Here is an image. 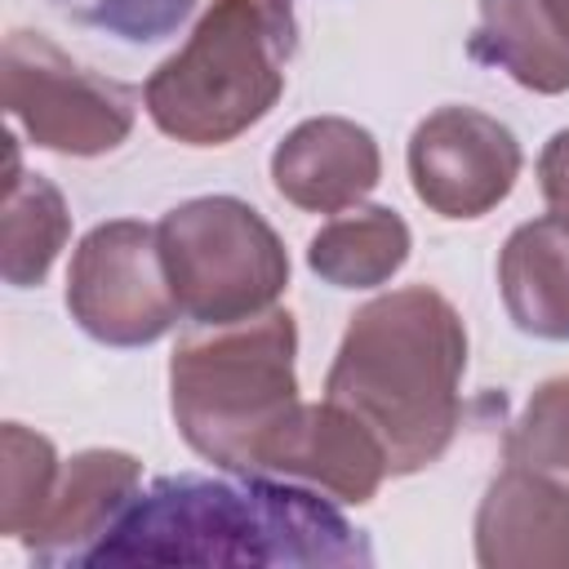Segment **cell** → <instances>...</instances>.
Listing matches in <instances>:
<instances>
[{
	"instance_id": "cell-4",
	"label": "cell",
	"mask_w": 569,
	"mask_h": 569,
	"mask_svg": "<svg viewBox=\"0 0 569 569\" xmlns=\"http://www.w3.org/2000/svg\"><path fill=\"white\" fill-rule=\"evenodd\" d=\"M298 329L289 311L222 325V333L178 342L169 360V405L182 440L222 471H258L271 431L298 400Z\"/></svg>"
},
{
	"instance_id": "cell-13",
	"label": "cell",
	"mask_w": 569,
	"mask_h": 569,
	"mask_svg": "<svg viewBox=\"0 0 569 569\" xmlns=\"http://www.w3.org/2000/svg\"><path fill=\"white\" fill-rule=\"evenodd\" d=\"M498 284L516 329L533 338H569V222L547 213L516 227L498 258Z\"/></svg>"
},
{
	"instance_id": "cell-20",
	"label": "cell",
	"mask_w": 569,
	"mask_h": 569,
	"mask_svg": "<svg viewBox=\"0 0 569 569\" xmlns=\"http://www.w3.org/2000/svg\"><path fill=\"white\" fill-rule=\"evenodd\" d=\"M538 182H542V200L556 218L569 222V129L551 133V142L538 156Z\"/></svg>"
},
{
	"instance_id": "cell-6",
	"label": "cell",
	"mask_w": 569,
	"mask_h": 569,
	"mask_svg": "<svg viewBox=\"0 0 569 569\" xmlns=\"http://www.w3.org/2000/svg\"><path fill=\"white\" fill-rule=\"evenodd\" d=\"M4 111L44 151L102 156L133 129V89L80 67L40 31H9Z\"/></svg>"
},
{
	"instance_id": "cell-3",
	"label": "cell",
	"mask_w": 569,
	"mask_h": 569,
	"mask_svg": "<svg viewBox=\"0 0 569 569\" xmlns=\"http://www.w3.org/2000/svg\"><path fill=\"white\" fill-rule=\"evenodd\" d=\"M293 44V0H213L187 44L151 71L142 107L160 133L222 147L280 102Z\"/></svg>"
},
{
	"instance_id": "cell-10",
	"label": "cell",
	"mask_w": 569,
	"mask_h": 569,
	"mask_svg": "<svg viewBox=\"0 0 569 569\" xmlns=\"http://www.w3.org/2000/svg\"><path fill=\"white\" fill-rule=\"evenodd\" d=\"M476 560L485 569H569V485L507 467L476 511Z\"/></svg>"
},
{
	"instance_id": "cell-12",
	"label": "cell",
	"mask_w": 569,
	"mask_h": 569,
	"mask_svg": "<svg viewBox=\"0 0 569 569\" xmlns=\"http://www.w3.org/2000/svg\"><path fill=\"white\" fill-rule=\"evenodd\" d=\"M142 462L120 449H84L62 462L44 520L22 538L40 565H84L120 511L138 498Z\"/></svg>"
},
{
	"instance_id": "cell-2",
	"label": "cell",
	"mask_w": 569,
	"mask_h": 569,
	"mask_svg": "<svg viewBox=\"0 0 569 569\" xmlns=\"http://www.w3.org/2000/svg\"><path fill=\"white\" fill-rule=\"evenodd\" d=\"M462 369V316L445 293L409 284L351 316L325 378V396L378 436L391 476H413L431 467L458 431Z\"/></svg>"
},
{
	"instance_id": "cell-11",
	"label": "cell",
	"mask_w": 569,
	"mask_h": 569,
	"mask_svg": "<svg viewBox=\"0 0 569 569\" xmlns=\"http://www.w3.org/2000/svg\"><path fill=\"white\" fill-rule=\"evenodd\" d=\"M382 178V156L369 129L342 116H316L284 133L271 151L276 191L307 213H342Z\"/></svg>"
},
{
	"instance_id": "cell-8",
	"label": "cell",
	"mask_w": 569,
	"mask_h": 569,
	"mask_svg": "<svg viewBox=\"0 0 569 569\" xmlns=\"http://www.w3.org/2000/svg\"><path fill=\"white\" fill-rule=\"evenodd\" d=\"M409 178L440 218H480L520 178V142L476 107H440L409 138Z\"/></svg>"
},
{
	"instance_id": "cell-21",
	"label": "cell",
	"mask_w": 569,
	"mask_h": 569,
	"mask_svg": "<svg viewBox=\"0 0 569 569\" xmlns=\"http://www.w3.org/2000/svg\"><path fill=\"white\" fill-rule=\"evenodd\" d=\"M556 4V18H560V27H565V36H569V0H551Z\"/></svg>"
},
{
	"instance_id": "cell-9",
	"label": "cell",
	"mask_w": 569,
	"mask_h": 569,
	"mask_svg": "<svg viewBox=\"0 0 569 569\" xmlns=\"http://www.w3.org/2000/svg\"><path fill=\"white\" fill-rule=\"evenodd\" d=\"M258 471L298 476L342 502H369L391 476L378 436L338 400L298 405L262 445Z\"/></svg>"
},
{
	"instance_id": "cell-19",
	"label": "cell",
	"mask_w": 569,
	"mask_h": 569,
	"mask_svg": "<svg viewBox=\"0 0 569 569\" xmlns=\"http://www.w3.org/2000/svg\"><path fill=\"white\" fill-rule=\"evenodd\" d=\"M58 9L80 27H98L129 44H151L173 36L196 0H58Z\"/></svg>"
},
{
	"instance_id": "cell-18",
	"label": "cell",
	"mask_w": 569,
	"mask_h": 569,
	"mask_svg": "<svg viewBox=\"0 0 569 569\" xmlns=\"http://www.w3.org/2000/svg\"><path fill=\"white\" fill-rule=\"evenodd\" d=\"M502 453L516 467H529L569 485V373L533 387V396L525 400L520 418L502 440Z\"/></svg>"
},
{
	"instance_id": "cell-7",
	"label": "cell",
	"mask_w": 569,
	"mask_h": 569,
	"mask_svg": "<svg viewBox=\"0 0 569 569\" xmlns=\"http://www.w3.org/2000/svg\"><path fill=\"white\" fill-rule=\"evenodd\" d=\"M71 320L107 347H147L178 320V298L160 258L156 227L116 218L93 227L67 271Z\"/></svg>"
},
{
	"instance_id": "cell-15",
	"label": "cell",
	"mask_w": 569,
	"mask_h": 569,
	"mask_svg": "<svg viewBox=\"0 0 569 569\" xmlns=\"http://www.w3.org/2000/svg\"><path fill=\"white\" fill-rule=\"evenodd\" d=\"M409 258V227L396 209L365 204L356 213L329 218L311 244L307 267L333 289H373L387 284Z\"/></svg>"
},
{
	"instance_id": "cell-17",
	"label": "cell",
	"mask_w": 569,
	"mask_h": 569,
	"mask_svg": "<svg viewBox=\"0 0 569 569\" xmlns=\"http://www.w3.org/2000/svg\"><path fill=\"white\" fill-rule=\"evenodd\" d=\"M0 445H4V480H0V533L9 538H27L44 511H49V498L58 489V476H62V462L53 453V445L36 431H27L22 422H4L0 431Z\"/></svg>"
},
{
	"instance_id": "cell-14",
	"label": "cell",
	"mask_w": 569,
	"mask_h": 569,
	"mask_svg": "<svg viewBox=\"0 0 569 569\" xmlns=\"http://www.w3.org/2000/svg\"><path fill=\"white\" fill-rule=\"evenodd\" d=\"M471 58L507 71L533 93L569 89V36L551 0H480Z\"/></svg>"
},
{
	"instance_id": "cell-16",
	"label": "cell",
	"mask_w": 569,
	"mask_h": 569,
	"mask_svg": "<svg viewBox=\"0 0 569 569\" xmlns=\"http://www.w3.org/2000/svg\"><path fill=\"white\" fill-rule=\"evenodd\" d=\"M71 236V213L62 191L18 169V151H9V178H4V218H0V271L13 289H31L49 276L58 249Z\"/></svg>"
},
{
	"instance_id": "cell-5",
	"label": "cell",
	"mask_w": 569,
	"mask_h": 569,
	"mask_svg": "<svg viewBox=\"0 0 569 569\" xmlns=\"http://www.w3.org/2000/svg\"><path fill=\"white\" fill-rule=\"evenodd\" d=\"M160 258L182 316L236 325L276 307L289 284V253L271 222L236 196H200L169 209L156 227Z\"/></svg>"
},
{
	"instance_id": "cell-1",
	"label": "cell",
	"mask_w": 569,
	"mask_h": 569,
	"mask_svg": "<svg viewBox=\"0 0 569 569\" xmlns=\"http://www.w3.org/2000/svg\"><path fill=\"white\" fill-rule=\"evenodd\" d=\"M369 542L316 493L236 476H164L84 565H369Z\"/></svg>"
}]
</instances>
